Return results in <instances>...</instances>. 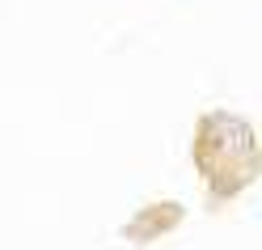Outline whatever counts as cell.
Wrapping results in <instances>:
<instances>
[{
    "instance_id": "cell-1",
    "label": "cell",
    "mask_w": 262,
    "mask_h": 250,
    "mask_svg": "<svg viewBox=\"0 0 262 250\" xmlns=\"http://www.w3.org/2000/svg\"><path fill=\"white\" fill-rule=\"evenodd\" d=\"M190 157H194V170L203 174L216 204L237 199L262 174V157H258V140H254L250 119L228 114V110H211L199 119Z\"/></svg>"
},
{
    "instance_id": "cell-2",
    "label": "cell",
    "mask_w": 262,
    "mask_h": 250,
    "mask_svg": "<svg viewBox=\"0 0 262 250\" xmlns=\"http://www.w3.org/2000/svg\"><path fill=\"white\" fill-rule=\"evenodd\" d=\"M182 221H186V208H182V204H173V199H157V204H144V208L123 225V238L136 242V246H148V242H157V238H165V233H173Z\"/></svg>"
}]
</instances>
